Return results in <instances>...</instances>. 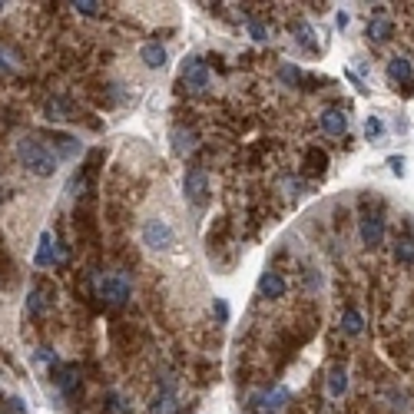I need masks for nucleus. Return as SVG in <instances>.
<instances>
[{
	"label": "nucleus",
	"mask_w": 414,
	"mask_h": 414,
	"mask_svg": "<svg viewBox=\"0 0 414 414\" xmlns=\"http://www.w3.org/2000/svg\"><path fill=\"white\" fill-rule=\"evenodd\" d=\"M358 232H361V242L368 245V249L384 242V219H381V212H365L358 219Z\"/></svg>",
	"instance_id": "nucleus-6"
},
{
	"label": "nucleus",
	"mask_w": 414,
	"mask_h": 414,
	"mask_svg": "<svg viewBox=\"0 0 414 414\" xmlns=\"http://www.w3.org/2000/svg\"><path fill=\"white\" fill-rule=\"evenodd\" d=\"M57 262H63V249H57L50 232H43L40 235V249H37V265L40 268H54Z\"/></svg>",
	"instance_id": "nucleus-9"
},
{
	"label": "nucleus",
	"mask_w": 414,
	"mask_h": 414,
	"mask_svg": "<svg viewBox=\"0 0 414 414\" xmlns=\"http://www.w3.org/2000/svg\"><path fill=\"white\" fill-rule=\"evenodd\" d=\"M0 414H27V404H23L20 398H10V401L0 408Z\"/></svg>",
	"instance_id": "nucleus-27"
},
{
	"label": "nucleus",
	"mask_w": 414,
	"mask_h": 414,
	"mask_svg": "<svg viewBox=\"0 0 414 414\" xmlns=\"http://www.w3.org/2000/svg\"><path fill=\"white\" fill-rule=\"evenodd\" d=\"M17 156L23 170L34 172V176H54L57 172V152L47 150L37 136H23L17 143Z\"/></svg>",
	"instance_id": "nucleus-1"
},
{
	"label": "nucleus",
	"mask_w": 414,
	"mask_h": 414,
	"mask_svg": "<svg viewBox=\"0 0 414 414\" xmlns=\"http://www.w3.org/2000/svg\"><path fill=\"white\" fill-rule=\"evenodd\" d=\"M361 328H365V319H361V312L348 305V308L341 312V332H345V335H361Z\"/></svg>",
	"instance_id": "nucleus-17"
},
{
	"label": "nucleus",
	"mask_w": 414,
	"mask_h": 414,
	"mask_svg": "<svg viewBox=\"0 0 414 414\" xmlns=\"http://www.w3.org/2000/svg\"><path fill=\"white\" fill-rule=\"evenodd\" d=\"M279 76H282V83H292V87L301 83V70L299 67H292V63H285L282 70H279Z\"/></svg>",
	"instance_id": "nucleus-25"
},
{
	"label": "nucleus",
	"mask_w": 414,
	"mask_h": 414,
	"mask_svg": "<svg viewBox=\"0 0 414 414\" xmlns=\"http://www.w3.org/2000/svg\"><path fill=\"white\" fill-rule=\"evenodd\" d=\"M7 73H10V67H7V60L0 57V76H7Z\"/></svg>",
	"instance_id": "nucleus-30"
},
{
	"label": "nucleus",
	"mask_w": 414,
	"mask_h": 414,
	"mask_svg": "<svg viewBox=\"0 0 414 414\" xmlns=\"http://www.w3.org/2000/svg\"><path fill=\"white\" fill-rule=\"evenodd\" d=\"M388 80L401 87H414V67L408 57H391L388 60Z\"/></svg>",
	"instance_id": "nucleus-10"
},
{
	"label": "nucleus",
	"mask_w": 414,
	"mask_h": 414,
	"mask_svg": "<svg viewBox=\"0 0 414 414\" xmlns=\"http://www.w3.org/2000/svg\"><path fill=\"white\" fill-rule=\"evenodd\" d=\"M301 166H305V176H325L328 172V152L319 150V146H308Z\"/></svg>",
	"instance_id": "nucleus-11"
},
{
	"label": "nucleus",
	"mask_w": 414,
	"mask_h": 414,
	"mask_svg": "<svg viewBox=\"0 0 414 414\" xmlns=\"http://www.w3.org/2000/svg\"><path fill=\"white\" fill-rule=\"evenodd\" d=\"M0 7H3V3H0Z\"/></svg>",
	"instance_id": "nucleus-31"
},
{
	"label": "nucleus",
	"mask_w": 414,
	"mask_h": 414,
	"mask_svg": "<svg viewBox=\"0 0 414 414\" xmlns=\"http://www.w3.org/2000/svg\"><path fill=\"white\" fill-rule=\"evenodd\" d=\"M388 166H391L395 176H401V172H404V159H401V156H391V159H388Z\"/></svg>",
	"instance_id": "nucleus-29"
},
{
	"label": "nucleus",
	"mask_w": 414,
	"mask_h": 414,
	"mask_svg": "<svg viewBox=\"0 0 414 414\" xmlns=\"http://www.w3.org/2000/svg\"><path fill=\"white\" fill-rule=\"evenodd\" d=\"M292 30H295L299 47H305L308 54H315V50H319V43H315V37H312V27H308L305 20H292Z\"/></svg>",
	"instance_id": "nucleus-18"
},
{
	"label": "nucleus",
	"mask_w": 414,
	"mask_h": 414,
	"mask_svg": "<svg viewBox=\"0 0 414 414\" xmlns=\"http://www.w3.org/2000/svg\"><path fill=\"white\" fill-rule=\"evenodd\" d=\"M321 130L328 133V136H345V130H348V113L325 110V113H321Z\"/></svg>",
	"instance_id": "nucleus-15"
},
{
	"label": "nucleus",
	"mask_w": 414,
	"mask_h": 414,
	"mask_svg": "<svg viewBox=\"0 0 414 414\" xmlns=\"http://www.w3.org/2000/svg\"><path fill=\"white\" fill-rule=\"evenodd\" d=\"M73 7H76V14H83V17H100L103 3H96V0H76Z\"/></svg>",
	"instance_id": "nucleus-23"
},
{
	"label": "nucleus",
	"mask_w": 414,
	"mask_h": 414,
	"mask_svg": "<svg viewBox=\"0 0 414 414\" xmlns=\"http://www.w3.org/2000/svg\"><path fill=\"white\" fill-rule=\"evenodd\" d=\"M381 133H384V126H381V119H378V116H368V119H365V136H368V139H381Z\"/></svg>",
	"instance_id": "nucleus-24"
},
{
	"label": "nucleus",
	"mask_w": 414,
	"mask_h": 414,
	"mask_svg": "<svg viewBox=\"0 0 414 414\" xmlns=\"http://www.w3.org/2000/svg\"><path fill=\"white\" fill-rule=\"evenodd\" d=\"M57 384H60V391L70 398L73 404H80V401H83V388H80V368H73V365L57 368Z\"/></svg>",
	"instance_id": "nucleus-7"
},
{
	"label": "nucleus",
	"mask_w": 414,
	"mask_h": 414,
	"mask_svg": "<svg viewBox=\"0 0 414 414\" xmlns=\"http://www.w3.org/2000/svg\"><path fill=\"white\" fill-rule=\"evenodd\" d=\"M395 259L401 265H414V239H408V235H401L395 242Z\"/></svg>",
	"instance_id": "nucleus-22"
},
{
	"label": "nucleus",
	"mask_w": 414,
	"mask_h": 414,
	"mask_svg": "<svg viewBox=\"0 0 414 414\" xmlns=\"http://www.w3.org/2000/svg\"><path fill=\"white\" fill-rule=\"evenodd\" d=\"M391 34H395V23H391L388 17H381V14H378V17L368 23V37L378 40V43H381V40H388Z\"/></svg>",
	"instance_id": "nucleus-19"
},
{
	"label": "nucleus",
	"mask_w": 414,
	"mask_h": 414,
	"mask_svg": "<svg viewBox=\"0 0 414 414\" xmlns=\"http://www.w3.org/2000/svg\"><path fill=\"white\" fill-rule=\"evenodd\" d=\"M143 245L152 249V252H170L176 245V232H172V226L163 216H152V219L143 222Z\"/></svg>",
	"instance_id": "nucleus-2"
},
{
	"label": "nucleus",
	"mask_w": 414,
	"mask_h": 414,
	"mask_svg": "<svg viewBox=\"0 0 414 414\" xmlns=\"http://www.w3.org/2000/svg\"><path fill=\"white\" fill-rule=\"evenodd\" d=\"M43 113H47V119H80L76 103L67 100V96H50V100L43 103Z\"/></svg>",
	"instance_id": "nucleus-8"
},
{
	"label": "nucleus",
	"mask_w": 414,
	"mask_h": 414,
	"mask_svg": "<svg viewBox=\"0 0 414 414\" xmlns=\"http://www.w3.org/2000/svg\"><path fill=\"white\" fill-rule=\"evenodd\" d=\"M96 295L106 301V305H113V308H123V305L130 301V282H126V275H106V279H100V282H96Z\"/></svg>",
	"instance_id": "nucleus-4"
},
{
	"label": "nucleus",
	"mask_w": 414,
	"mask_h": 414,
	"mask_svg": "<svg viewBox=\"0 0 414 414\" xmlns=\"http://www.w3.org/2000/svg\"><path fill=\"white\" fill-rule=\"evenodd\" d=\"M345 391H348V371H345V365H335V368L328 371V395L345 398Z\"/></svg>",
	"instance_id": "nucleus-16"
},
{
	"label": "nucleus",
	"mask_w": 414,
	"mask_h": 414,
	"mask_svg": "<svg viewBox=\"0 0 414 414\" xmlns=\"http://www.w3.org/2000/svg\"><path fill=\"white\" fill-rule=\"evenodd\" d=\"M47 139H54V150H57L63 159H76L80 150H83V146H80V139H73L70 133H57V130H54V133H47Z\"/></svg>",
	"instance_id": "nucleus-12"
},
{
	"label": "nucleus",
	"mask_w": 414,
	"mask_h": 414,
	"mask_svg": "<svg viewBox=\"0 0 414 414\" xmlns=\"http://www.w3.org/2000/svg\"><path fill=\"white\" fill-rule=\"evenodd\" d=\"M172 150L179 152H192L196 150V133L192 130H172Z\"/></svg>",
	"instance_id": "nucleus-20"
},
{
	"label": "nucleus",
	"mask_w": 414,
	"mask_h": 414,
	"mask_svg": "<svg viewBox=\"0 0 414 414\" xmlns=\"http://www.w3.org/2000/svg\"><path fill=\"white\" fill-rule=\"evenodd\" d=\"M139 60H143L150 70H163V67H166V47L156 43V40H152V43H143V47H139Z\"/></svg>",
	"instance_id": "nucleus-13"
},
{
	"label": "nucleus",
	"mask_w": 414,
	"mask_h": 414,
	"mask_svg": "<svg viewBox=\"0 0 414 414\" xmlns=\"http://www.w3.org/2000/svg\"><path fill=\"white\" fill-rule=\"evenodd\" d=\"M183 192L196 209H203L209 203V172L203 166H189L183 176Z\"/></svg>",
	"instance_id": "nucleus-3"
},
{
	"label": "nucleus",
	"mask_w": 414,
	"mask_h": 414,
	"mask_svg": "<svg viewBox=\"0 0 414 414\" xmlns=\"http://www.w3.org/2000/svg\"><path fill=\"white\" fill-rule=\"evenodd\" d=\"M259 292H262L265 299H282L285 295V279L279 272H262V279H259Z\"/></svg>",
	"instance_id": "nucleus-14"
},
{
	"label": "nucleus",
	"mask_w": 414,
	"mask_h": 414,
	"mask_svg": "<svg viewBox=\"0 0 414 414\" xmlns=\"http://www.w3.org/2000/svg\"><path fill=\"white\" fill-rule=\"evenodd\" d=\"M249 34H252V40H268V27H265L262 20H249Z\"/></svg>",
	"instance_id": "nucleus-26"
},
{
	"label": "nucleus",
	"mask_w": 414,
	"mask_h": 414,
	"mask_svg": "<svg viewBox=\"0 0 414 414\" xmlns=\"http://www.w3.org/2000/svg\"><path fill=\"white\" fill-rule=\"evenodd\" d=\"M179 80H183V87H186L189 93H206L209 87V67L203 57H189L186 63H183V73H179Z\"/></svg>",
	"instance_id": "nucleus-5"
},
{
	"label": "nucleus",
	"mask_w": 414,
	"mask_h": 414,
	"mask_svg": "<svg viewBox=\"0 0 414 414\" xmlns=\"http://www.w3.org/2000/svg\"><path fill=\"white\" fill-rule=\"evenodd\" d=\"M212 305H216V319H219V325H226V321H229V308H226V301H222V299H216Z\"/></svg>",
	"instance_id": "nucleus-28"
},
{
	"label": "nucleus",
	"mask_w": 414,
	"mask_h": 414,
	"mask_svg": "<svg viewBox=\"0 0 414 414\" xmlns=\"http://www.w3.org/2000/svg\"><path fill=\"white\" fill-rule=\"evenodd\" d=\"M176 408H179V404H176V395H172L170 388H166L163 395L152 398V414H176Z\"/></svg>",
	"instance_id": "nucleus-21"
}]
</instances>
